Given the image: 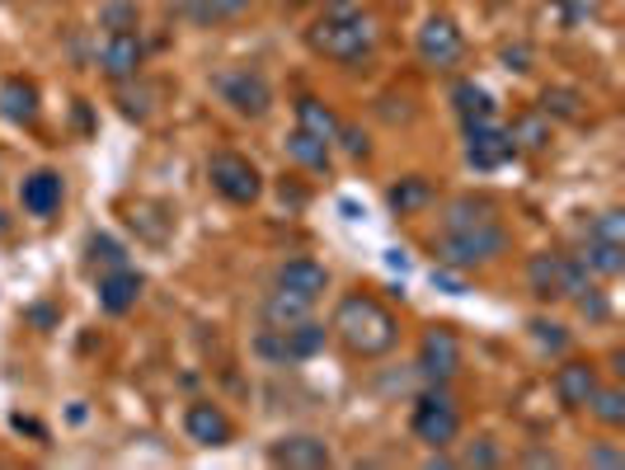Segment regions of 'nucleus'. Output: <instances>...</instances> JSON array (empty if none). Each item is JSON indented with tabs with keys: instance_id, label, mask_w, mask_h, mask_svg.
Wrapping results in <instances>:
<instances>
[{
	"instance_id": "obj_1",
	"label": "nucleus",
	"mask_w": 625,
	"mask_h": 470,
	"mask_svg": "<svg viewBox=\"0 0 625 470\" xmlns=\"http://www.w3.org/2000/svg\"><path fill=\"white\" fill-rule=\"evenodd\" d=\"M306 43L316 57H329V62H339V67H358L377 52L381 29H377V19L362 10V0H325L316 24L306 29Z\"/></svg>"
},
{
	"instance_id": "obj_2",
	"label": "nucleus",
	"mask_w": 625,
	"mask_h": 470,
	"mask_svg": "<svg viewBox=\"0 0 625 470\" xmlns=\"http://www.w3.org/2000/svg\"><path fill=\"white\" fill-rule=\"evenodd\" d=\"M335 335L344 339V348L354 358H386L390 348L400 344V320L372 297V292H354L335 306Z\"/></svg>"
},
{
	"instance_id": "obj_3",
	"label": "nucleus",
	"mask_w": 625,
	"mask_h": 470,
	"mask_svg": "<svg viewBox=\"0 0 625 470\" xmlns=\"http://www.w3.org/2000/svg\"><path fill=\"white\" fill-rule=\"evenodd\" d=\"M508 254V231L503 222H480V226H461V231H442L438 241V264L457 268V273H475L490 268Z\"/></svg>"
},
{
	"instance_id": "obj_4",
	"label": "nucleus",
	"mask_w": 625,
	"mask_h": 470,
	"mask_svg": "<svg viewBox=\"0 0 625 470\" xmlns=\"http://www.w3.org/2000/svg\"><path fill=\"white\" fill-rule=\"evenodd\" d=\"M207 180H212V188H217L226 203H236V207H254L264 198V174L240 151H217V155H212V161H207Z\"/></svg>"
},
{
	"instance_id": "obj_5",
	"label": "nucleus",
	"mask_w": 625,
	"mask_h": 470,
	"mask_svg": "<svg viewBox=\"0 0 625 470\" xmlns=\"http://www.w3.org/2000/svg\"><path fill=\"white\" fill-rule=\"evenodd\" d=\"M409 428L423 447H452L461 433V409L457 400L447 396L442 386H428L423 396L414 400V415H409Z\"/></svg>"
},
{
	"instance_id": "obj_6",
	"label": "nucleus",
	"mask_w": 625,
	"mask_h": 470,
	"mask_svg": "<svg viewBox=\"0 0 625 470\" xmlns=\"http://www.w3.org/2000/svg\"><path fill=\"white\" fill-rule=\"evenodd\" d=\"M217 94L240 117H254V123L273 113V85H268V75L259 67H236V71L217 75Z\"/></svg>"
},
{
	"instance_id": "obj_7",
	"label": "nucleus",
	"mask_w": 625,
	"mask_h": 470,
	"mask_svg": "<svg viewBox=\"0 0 625 470\" xmlns=\"http://www.w3.org/2000/svg\"><path fill=\"white\" fill-rule=\"evenodd\" d=\"M414 48H419V62H423V67L452 71L461 57H465V38H461V29H457L452 14H428L423 29H419V38H414Z\"/></svg>"
},
{
	"instance_id": "obj_8",
	"label": "nucleus",
	"mask_w": 625,
	"mask_h": 470,
	"mask_svg": "<svg viewBox=\"0 0 625 470\" xmlns=\"http://www.w3.org/2000/svg\"><path fill=\"white\" fill-rule=\"evenodd\" d=\"M142 62H146L142 33H104V43L94 48V67H100V75L113 85L136 81V75H142Z\"/></svg>"
},
{
	"instance_id": "obj_9",
	"label": "nucleus",
	"mask_w": 625,
	"mask_h": 470,
	"mask_svg": "<svg viewBox=\"0 0 625 470\" xmlns=\"http://www.w3.org/2000/svg\"><path fill=\"white\" fill-rule=\"evenodd\" d=\"M457 367H461V339L447 325H433L419 339V371L433 386H447V381L457 377Z\"/></svg>"
},
{
	"instance_id": "obj_10",
	"label": "nucleus",
	"mask_w": 625,
	"mask_h": 470,
	"mask_svg": "<svg viewBox=\"0 0 625 470\" xmlns=\"http://www.w3.org/2000/svg\"><path fill=\"white\" fill-rule=\"evenodd\" d=\"M513 142H508V132L499 127V117H484V123H465V161H471L475 170H499L513 161Z\"/></svg>"
},
{
	"instance_id": "obj_11",
	"label": "nucleus",
	"mask_w": 625,
	"mask_h": 470,
	"mask_svg": "<svg viewBox=\"0 0 625 470\" xmlns=\"http://www.w3.org/2000/svg\"><path fill=\"white\" fill-rule=\"evenodd\" d=\"M273 287L291 292V297H306V302H320L329 292V268L297 254V259H283L278 268H273Z\"/></svg>"
},
{
	"instance_id": "obj_12",
	"label": "nucleus",
	"mask_w": 625,
	"mask_h": 470,
	"mask_svg": "<svg viewBox=\"0 0 625 470\" xmlns=\"http://www.w3.org/2000/svg\"><path fill=\"white\" fill-rule=\"evenodd\" d=\"M184 433L198 442V447H226L230 438H236V428H230L226 409L212 405V400H193L184 409Z\"/></svg>"
},
{
	"instance_id": "obj_13",
	"label": "nucleus",
	"mask_w": 625,
	"mask_h": 470,
	"mask_svg": "<svg viewBox=\"0 0 625 470\" xmlns=\"http://www.w3.org/2000/svg\"><path fill=\"white\" fill-rule=\"evenodd\" d=\"M66 198V184L57 170H33L19 180V207L29 212V217H52L57 207H62Z\"/></svg>"
},
{
	"instance_id": "obj_14",
	"label": "nucleus",
	"mask_w": 625,
	"mask_h": 470,
	"mask_svg": "<svg viewBox=\"0 0 625 470\" xmlns=\"http://www.w3.org/2000/svg\"><path fill=\"white\" fill-rule=\"evenodd\" d=\"M142 287H146V278L136 268H109L104 278H100V310L104 316H127V310L142 302Z\"/></svg>"
},
{
	"instance_id": "obj_15",
	"label": "nucleus",
	"mask_w": 625,
	"mask_h": 470,
	"mask_svg": "<svg viewBox=\"0 0 625 470\" xmlns=\"http://www.w3.org/2000/svg\"><path fill=\"white\" fill-rule=\"evenodd\" d=\"M38 85L24 81V75H10V81H0V117L14 127H33L38 123Z\"/></svg>"
},
{
	"instance_id": "obj_16",
	"label": "nucleus",
	"mask_w": 625,
	"mask_h": 470,
	"mask_svg": "<svg viewBox=\"0 0 625 470\" xmlns=\"http://www.w3.org/2000/svg\"><path fill=\"white\" fill-rule=\"evenodd\" d=\"M593 390H597V367H593V362L570 358V362L555 371V400H560L564 409H583Z\"/></svg>"
},
{
	"instance_id": "obj_17",
	"label": "nucleus",
	"mask_w": 625,
	"mask_h": 470,
	"mask_svg": "<svg viewBox=\"0 0 625 470\" xmlns=\"http://www.w3.org/2000/svg\"><path fill=\"white\" fill-rule=\"evenodd\" d=\"M273 466H291V470H320L329 466V442L325 438H283L268 447Z\"/></svg>"
},
{
	"instance_id": "obj_18",
	"label": "nucleus",
	"mask_w": 625,
	"mask_h": 470,
	"mask_svg": "<svg viewBox=\"0 0 625 470\" xmlns=\"http://www.w3.org/2000/svg\"><path fill=\"white\" fill-rule=\"evenodd\" d=\"M526 287L536 302H564V254H532L526 259Z\"/></svg>"
},
{
	"instance_id": "obj_19",
	"label": "nucleus",
	"mask_w": 625,
	"mask_h": 470,
	"mask_svg": "<svg viewBox=\"0 0 625 470\" xmlns=\"http://www.w3.org/2000/svg\"><path fill=\"white\" fill-rule=\"evenodd\" d=\"M310 306H316V302L291 297V292L273 287L268 297H264V306H259V316H264V325H268V329H287V325H301V320L310 316Z\"/></svg>"
},
{
	"instance_id": "obj_20",
	"label": "nucleus",
	"mask_w": 625,
	"mask_h": 470,
	"mask_svg": "<svg viewBox=\"0 0 625 470\" xmlns=\"http://www.w3.org/2000/svg\"><path fill=\"white\" fill-rule=\"evenodd\" d=\"M287 161H297L301 170H316V174H329V165H335V155H329V142H320V136H310L301 127L287 132Z\"/></svg>"
},
{
	"instance_id": "obj_21",
	"label": "nucleus",
	"mask_w": 625,
	"mask_h": 470,
	"mask_svg": "<svg viewBox=\"0 0 625 470\" xmlns=\"http://www.w3.org/2000/svg\"><path fill=\"white\" fill-rule=\"evenodd\" d=\"M283 344H287V362L297 367V362H306V358H316V352L329 344V329L320 325V320H301V325H287L283 329Z\"/></svg>"
},
{
	"instance_id": "obj_22",
	"label": "nucleus",
	"mask_w": 625,
	"mask_h": 470,
	"mask_svg": "<svg viewBox=\"0 0 625 470\" xmlns=\"http://www.w3.org/2000/svg\"><path fill=\"white\" fill-rule=\"evenodd\" d=\"M503 132H508V142H513V151H526V155L551 146V117H545L541 109L513 117V127H503Z\"/></svg>"
},
{
	"instance_id": "obj_23",
	"label": "nucleus",
	"mask_w": 625,
	"mask_h": 470,
	"mask_svg": "<svg viewBox=\"0 0 625 470\" xmlns=\"http://www.w3.org/2000/svg\"><path fill=\"white\" fill-rule=\"evenodd\" d=\"M339 123H344V117L329 109L325 100H316V94H301V100H297V127H301V132L320 136V142H335Z\"/></svg>"
},
{
	"instance_id": "obj_24",
	"label": "nucleus",
	"mask_w": 625,
	"mask_h": 470,
	"mask_svg": "<svg viewBox=\"0 0 625 470\" xmlns=\"http://www.w3.org/2000/svg\"><path fill=\"white\" fill-rule=\"evenodd\" d=\"M433 198H438V193H433V184H428L423 174H409V180L390 184V193H386L390 212H400V217H414V212H423V207L433 203Z\"/></svg>"
},
{
	"instance_id": "obj_25",
	"label": "nucleus",
	"mask_w": 625,
	"mask_h": 470,
	"mask_svg": "<svg viewBox=\"0 0 625 470\" xmlns=\"http://www.w3.org/2000/svg\"><path fill=\"white\" fill-rule=\"evenodd\" d=\"M578 259L588 264L593 278H621V273H625V245H616V241H593V235H588V245H583Z\"/></svg>"
},
{
	"instance_id": "obj_26",
	"label": "nucleus",
	"mask_w": 625,
	"mask_h": 470,
	"mask_svg": "<svg viewBox=\"0 0 625 470\" xmlns=\"http://www.w3.org/2000/svg\"><path fill=\"white\" fill-rule=\"evenodd\" d=\"M452 104H457V113H461V127H465V123H484V117H499L490 90L475 85V81H461V85L452 90Z\"/></svg>"
},
{
	"instance_id": "obj_27",
	"label": "nucleus",
	"mask_w": 625,
	"mask_h": 470,
	"mask_svg": "<svg viewBox=\"0 0 625 470\" xmlns=\"http://www.w3.org/2000/svg\"><path fill=\"white\" fill-rule=\"evenodd\" d=\"M494 217H499V207H494L490 198H471V193H465V198L447 203L442 226H447V231H461V226H480V222H494Z\"/></svg>"
},
{
	"instance_id": "obj_28",
	"label": "nucleus",
	"mask_w": 625,
	"mask_h": 470,
	"mask_svg": "<svg viewBox=\"0 0 625 470\" xmlns=\"http://www.w3.org/2000/svg\"><path fill=\"white\" fill-rule=\"evenodd\" d=\"M583 409H588L602 428H625V390L621 386H602L597 381V390L588 396V405H583Z\"/></svg>"
},
{
	"instance_id": "obj_29",
	"label": "nucleus",
	"mask_w": 625,
	"mask_h": 470,
	"mask_svg": "<svg viewBox=\"0 0 625 470\" xmlns=\"http://www.w3.org/2000/svg\"><path fill=\"white\" fill-rule=\"evenodd\" d=\"M119 113L132 117V123H146V117L155 113V90L142 85V75H136V81H123V85H119Z\"/></svg>"
},
{
	"instance_id": "obj_30",
	"label": "nucleus",
	"mask_w": 625,
	"mask_h": 470,
	"mask_svg": "<svg viewBox=\"0 0 625 470\" xmlns=\"http://www.w3.org/2000/svg\"><path fill=\"white\" fill-rule=\"evenodd\" d=\"M100 29L104 33H136L142 29V10H136V0H104L100 6Z\"/></svg>"
},
{
	"instance_id": "obj_31",
	"label": "nucleus",
	"mask_w": 625,
	"mask_h": 470,
	"mask_svg": "<svg viewBox=\"0 0 625 470\" xmlns=\"http://www.w3.org/2000/svg\"><path fill=\"white\" fill-rule=\"evenodd\" d=\"M249 10V0H188V14L198 24H226V19H240Z\"/></svg>"
},
{
	"instance_id": "obj_32",
	"label": "nucleus",
	"mask_w": 625,
	"mask_h": 470,
	"mask_svg": "<svg viewBox=\"0 0 625 470\" xmlns=\"http://www.w3.org/2000/svg\"><path fill=\"white\" fill-rule=\"evenodd\" d=\"M85 254H90V268H123L127 264V249L113 241V235H104V231H94L90 241H85Z\"/></svg>"
},
{
	"instance_id": "obj_33",
	"label": "nucleus",
	"mask_w": 625,
	"mask_h": 470,
	"mask_svg": "<svg viewBox=\"0 0 625 470\" xmlns=\"http://www.w3.org/2000/svg\"><path fill=\"white\" fill-rule=\"evenodd\" d=\"M541 113H545V117H578V113H583L578 90H545V94H541Z\"/></svg>"
},
{
	"instance_id": "obj_34",
	"label": "nucleus",
	"mask_w": 625,
	"mask_h": 470,
	"mask_svg": "<svg viewBox=\"0 0 625 470\" xmlns=\"http://www.w3.org/2000/svg\"><path fill=\"white\" fill-rule=\"evenodd\" d=\"M560 24L564 29H583L588 19H597L602 14V0H560Z\"/></svg>"
},
{
	"instance_id": "obj_35",
	"label": "nucleus",
	"mask_w": 625,
	"mask_h": 470,
	"mask_svg": "<svg viewBox=\"0 0 625 470\" xmlns=\"http://www.w3.org/2000/svg\"><path fill=\"white\" fill-rule=\"evenodd\" d=\"M583 287H593V273L578 254H564V302H574Z\"/></svg>"
},
{
	"instance_id": "obj_36",
	"label": "nucleus",
	"mask_w": 625,
	"mask_h": 470,
	"mask_svg": "<svg viewBox=\"0 0 625 470\" xmlns=\"http://www.w3.org/2000/svg\"><path fill=\"white\" fill-rule=\"evenodd\" d=\"M588 235L593 241H616V245H625V212H602V217H593V226H588Z\"/></svg>"
},
{
	"instance_id": "obj_37",
	"label": "nucleus",
	"mask_w": 625,
	"mask_h": 470,
	"mask_svg": "<svg viewBox=\"0 0 625 470\" xmlns=\"http://www.w3.org/2000/svg\"><path fill=\"white\" fill-rule=\"evenodd\" d=\"M574 302H578V316H588V320H612V302H607V292L583 287Z\"/></svg>"
},
{
	"instance_id": "obj_38",
	"label": "nucleus",
	"mask_w": 625,
	"mask_h": 470,
	"mask_svg": "<svg viewBox=\"0 0 625 470\" xmlns=\"http://www.w3.org/2000/svg\"><path fill=\"white\" fill-rule=\"evenodd\" d=\"M499 461H503V452H499L490 438H475V442L457 457V466H499Z\"/></svg>"
},
{
	"instance_id": "obj_39",
	"label": "nucleus",
	"mask_w": 625,
	"mask_h": 470,
	"mask_svg": "<svg viewBox=\"0 0 625 470\" xmlns=\"http://www.w3.org/2000/svg\"><path fill=\"white\" fill-rule=\"evenodd\" d=\"M532 339H536L545 352H564V348H570V335H564V325H551V320H532Z\"/></svg>"
},
{
	"instance_id": "obj_40",
	"label": "nucleus",
	"mask_w": 625,
	"mask_h": 470,
	"mask_svg": "<svg viewBox=\"0 0 625 470\" xmlns=\"http://www.w3.org/2000/svg\"><path fill=\"white\" fill-rule=\"evenodd\" d=\"M335 142H344V151L354 155V161H367V132L362 127H354V123H339V132H335Z\"/></svg>"
},
{
	"instance_id": "obj_41",
	"label": "nucleus",
	"mask_w": 625,
	"mask_h": 470,
	"mask_svg": "<svg viewBox=\"0 0 625 470\" xmlns=\"http://www.w3.org/2000/svg\"><path fill=\"white\" fill-rule=\"evenodd\" d=\"M433 287H442V292H452V297H461V292H465V283L457 278V273L452 268H447V264H438L433 268Z\"/></svg>"
},
{
	"instance_id": "obj_42",
	"label": "nucleus",
	"mask_w": 625,
	"mask_h": 470,
	"mask_svg": "<svg viewBox=\"0 0 625 470\" xmlns=\"http://www.w3.org/2000/svg\"><path fill=\"white\" fill-rule=\"evenodd\" d=\"M503 62H508V71H526V62H532V52H526L522 43H518V48H503Z\"/></svg>"
},
{
	"instance_id": "obj_43",
	"label": "nucleus",
	"mask_w": 625,
	"mask_h": 470,
	"mask_svg": "<svg viewBox=\"0 0 625 470\" xmlns=\"http://www.w3.org/2000/svg\"><path fill=\"white\" fill-rule=\"evenodd\" d=\"M588 466H625V457L616 447H597V452H588Z\"/></svg>"
},
{
	"instance_id": "obj_44",
	"label": "nucleus",
	"mask_w": 625,
	"mask_h": 470,
	"mask_svg": "<svg viewBox=\"0 0 625 470\" xmlns=\"http://www.w3.org/2000/svg\"><path fill=\"white\" fill-rule=\"evenodd\" d=\"M29 320H33V325H43V329H52L57 316H52V306H33V310H29Z\"/></svg>"
},
{
	"instance_id": "obj_45",
	"label": "nucleus",
	"mask_w": 625,
	"mask_h": 470,
	"mask_svg": "<svg viewBox=\"0 0 625 470\" xmlns=\"http://www.w3.org/2000/svg\"><path fill=\"white\" fill-rule=\"evenodd\" d=\"M14 428H19V433H33V438H43V428H38L33 419H24V415H14Z\"/></svg>"
}]
</instances>
